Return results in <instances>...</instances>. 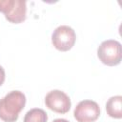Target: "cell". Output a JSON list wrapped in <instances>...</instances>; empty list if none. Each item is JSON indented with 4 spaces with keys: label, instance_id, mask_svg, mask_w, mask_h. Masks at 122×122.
<instances>
[{
    "label": "cell",
    "instance_id": "cell-1",
    "mask_svg": "<svg viewBox=\"0 0 122 122\" xmlns=\"http://www.w3.org/2000/svg\"><path fill=\"white\" fill-rule=\"evenodd\" d=\"M26 105V96L20 91H11L0 99V119L15 122Z\"/></svg>",
    "mask_w": 122,
    "mask_h": 122
},
{
    "label": "cell",
    "instance_id": "cell-2",
    "mask_svg": "<svg viewBox=\"0 0 122 122\" xmlns=\"http://www.w3.org/2000/svg\"><path fill=\"white\" fill-rule=\"evenodd\" d=\"M99 60L107 66H116L122 59L121 44L112 39L103 41L97 49Z\"/></svg>",
    "mask_w": 122,
    "mask_h": 122
},
{
    "label": "cell",
    "instance_id": "cell-3",
    "mask_svg": "<svg viewBox=\"0 0 122 122\" xmlns=\"http://www.w3.org/2000/svg\"><path fill=\"white\" fill-rule=\"evenodd\" d=\"M0 12L9 22L19 24L26 20L27 3L23 0H0Z\"/></svg>",
    "mask_w": 122,
    "mask_h": 122
},
{
    "label": "cell",
    "instance_id": "cell-4",
    "mask_svg": "<svg viewBox=\"0 0 122 122\" xmlns=\"http://www.w3.org/2000/svg\"><path fill=\"white\" fill-rule=\"evenodd\" d=\"M76 35L72 28L69 26L57 27L51 35V42L54 48L60 51H67L71 50L75 43Z\"/></svg>",
    "mask_w": 122,
    "mask_h": 122
},
{
    "label": "cell",
    "instance_id": "cell-5",
    "mask_svg": "<svg viewBox=\"0 0 122 122\" xmlns=\"http://www.w3.org/2000/svg\"><path fill=\"white\" fill-rule=\"evenodd\" d=\"M73 115L77 122H94L100 115V108L92 100H82L75 107Z\"/></svg>",
    "mask_w": 122,
    "mask_h": 122
},
{
    "label": "cell",
    "instance_id": "cell-6",
    "mask_svg": "<svg viewBox=\"0 0 122 122\" xmlns=\"http://www.w3.org/2000/svg\"><path fill=\"white\" fill-rule=\"evenodd\" d=\"M45 104L51 111L57 113L68 112L71 106L70 97L59 90L51 91L45 97Z\"/></svg>",
    "mask_w": 122,
    "mask_h": 122
},
{
    "label": "cell",
    "instance_id": "cell-7",
    "mask_svg": "<svg viewBox=\"0 0 122 122\" xmlns=\"http://www.w3.org/2000/svg\"><path fill=\"white\" fill-rule=\"evenodd\" d=\"M122 96L115 95L112 96L106 103V111L109 116L116 119L122 117Z\"/></svg>",
    "mask_w": 122,
    "mask_h": 122
},
{
    "label": "cell",
    "instance_id": "cell-8",
    "mask_svg": "<svg viewBox=\"0 0 122 122\" xmlns=\"http://www.w3.org/2000/svg\"><path fill=\"white\" fill-rule=\"evenodd\" d=\"M47 121H48V115L46 112L38 108H34L27 112L23 120V122H47Z\"/></svg>",
    "mask_w": 122,
    "mask_h": 122
},
{
    "label": "cell",
    "instance_id": "cell-9",
    "mask_svg": "<svg viewBox=\"0 0 122 122\" xmlns=\"http://www.w3.org/2000/svg\"><path fill=\"white\" fill-rule=\"evenodd\" d=\"M5 81V71L2 66H0V86L4 83Z\"/></svg>",
    "mask_w": 122,
    "mask_h": 122
},
{
    "label": "cell",
    "instance_id": "cell-10",
    "mask_svg": "<svg viewBox=\"0 0 122 122\" xmlns=\"http://www.w3.org/2000/svg\"><path fill=\"white\" fill-rule=\"evenodd\" d=\"M52 122H70V121H68L67 119H64V118H57V119L53 120Z\"/></svg>",
    "mask_w": 122,
    "mask_h": 122
}]
</instances>
